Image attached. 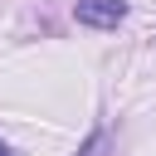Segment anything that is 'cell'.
<instances>
[{"mask_svg":"<svg viewBox=\"0 0 156 156\" xmlns=\"http://www.w3.org/2000/svg\"><path fill=\"white\" fill-rule=\"evenodd\" d=\"M73 20L88 24V29H117L127 20V0H78L73 5Z\"/></svg>","mask_w":156,"mask_h":156,"instance_id":"1","label":"cell"},{"mask_svg":"<svg viewBox=\"0 0 156 156\" xmlns=\"http://www.w3.org/2000/svg\"><path fill=\"white\" fill-rule=\"evenodd\" d=\"M0 156H10V151H5V146H0Z\"/></svg>","mask_w":156,"mask_h":156,"instance_id":"2","label":"cell"}]
</instances>
